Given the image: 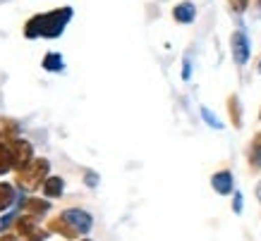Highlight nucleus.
Returning <instances> with one entry per match:
<instances>
[{"instance_id": "f257e3e1", "label": "nucleus", "mask_w": 261, "mask_h": 241, "mask_svg": "<svg viewBox=\"0 0 261 241\" xmlns=\"http://www.w3.org/2000/svg\"><path fill=\"white\" fill-rule=\"evenodd\" d=\"M74 10L70 5L65 8H56L50 12H41L34 15L29 22L24 24V39L36 41V39H60L65 32V26L70 24Z\"/></svg>"}, {"instance_id": "f03ea898", "label": "nucleus", "mask_w": 261, "mask_h": 241, "mask_svg": "<svg viewBox=\"0 0 261 241\" xmlns=\"http://www.w3.org/2000/svg\"><path fill=\"white\" fill-rule=\"evenodd\" d=\"M48 227H50L48 232L60 234L65 239H80L82 234L91 232L94 218H91V213H87V210H82V208H67L60 215L50 218Z\"/></svg>"}, {"instance_id": "7ed1b4c3", "label": "nucleus", "mask_w": 261, "mask_h": 241, "mask_svg": "<svg viewBox=\"0 0 261 241\" xmlns=\"http://www.w3.org/2000/svg\"><path fill=\"white\" fill-rule=\"evenodd\" d=\"M48 170H50V163H48L46 158H34L24 170L17 172V177H15L17 187H22L24 191H36V189L43 187V182L50 177Z\"/></svg>"}, {"instance_id": "20e7f679", "label": "nucleus", "mask_w": 261, "mask_h": 241, "mask_svg": "<svg viewBox=\"0 0 261 241\" xmlns=\"http://www.w3.org/2000/svg\"><path fill=\"white\" fill-rule=\"evenodd\" d=\"M15 229L24 241H46L48 234H50V232H46V229H41L39 218H34V215H22V218H17Z\"/></svg>"}, {"instance_id": "39448f33", "label": "nucleus", "mask_w": 261, "mask_h": 241, "mask_svg": "<svg viewBox=\"0 0 261 241\" xmlns=\"http://www.w3.org/2000/svg\"><path fill=\"white\" fill-rule=\"evenodd\" d=\"M8 148H10V153H12V160H15V170H24L27 165L34 160V146L29 143V141H24V139H12L8 141Z\"/></svg>"}, {"instance_id": "423d86ee", "label": "nucleus", "mask_w": 261, "mask_h": 241, "mask_svg": "<svg viewBox=\"0 0 261 241\" xmlns=\"http://www.w3.org/2000/svg\"><path fill=\"white\" fill-rule=\"evenodd\" d=\"M230 50H232V60L235 65H247L249 63V55H252V46H249V39H247L245 32H232L230 36Z\"/></svg>"}, {"instance_id": "0eeeda50", "label": "nucleus", "mask_w": 261, "mask_h": 241, "mask_svg": "<svg viewBox=\"0 0 261 241\" xmlns=\"http://www.w3.org/2000/svg\"><path fill=\"white\" fill-rule=\"evenodd\" d=\"M211 187H214L216 194L221 196H228V194H235V177L230 170H218L211 177Z\"/></svg>"}, {"instance_id": "6e6552de", "label": "nucleus", "mask_w": 261, "mask_h": 241, "mask_svg": "<svg viewBox=\"0 0 261 241\" xmlns=\"http://www.w3.org/2000/svg\"><path fill=\"white\" fill-rule=\"evenodd\" d=\"M173 17H175V22H180V24H192L194 22V17H197V8H194V3L182 0L180 5H175L173 8Z\"/></svg>"}, {"instance_id": "1a4fd4ad", "label": "nucleus", "mask_w": 261, "mask_h": 241, "mask_svg": "<svg viewBox=\"0 0 261 241\" xmlns=\"http://www.w3.org/2000/svg\"><path fill=\"white\" fill-rule=\"evenodd\" d=\"M41 191H43V196H46V198H60V196H63V191H65V182L60 177H48L46 182H43Z\"/></svg>"}, {"instance_id": "9d476101", "label": "nucleus", "mask_w": 261, "mask_h": 241, "mask_svg": "<svg viewBox=\"0 0 261 241\" xmlns=\"http://www.w3.org/2000/svg\"><path fill=\"white\" fill-rule=\"evenodd\" d=\"M15 201H17L15 187H12V184H5V182H0V213L10 210Z\"/></svg>"}, {"instance_id": "9b49d317", "label": "nucleus", "mask_w": 261, "mask_h": 241, "mask_svg": "<svg viewBox=\"0 0 261 241\" xmlns=\"http://www.w3.org/2000/svg\"><path fill=\"white\" fill-rule=\"evenodd\" d=\"M17 132H19V125H17L15 119H8V117L0 119V141H3V143L17 139Z\"/></svg>"}, {"instance_id": "f8f14e48", "label": "nucleus", "mask_w": 261, "mask_h": 241, "mask_svg": "<svg viewBox=\"0 0 261 241\" xmlns=\"http://www.w3.org/2000/svg\"><path fill=\"white\" fill-rule=\"evenodd\" d=\"M24 208H27V215L41 218V215H46L48 210H50V203H48V201H41V198H27Z\"/></svg>"}, {"instance_id": "ddd939ff", "label": "nucleus", "mask_w": 261, "mask_h": 241, "mask_svg": "<svg viewBox=\"0 0 261 241\" xmlns=\"http://www.w3.org/2000/svg\"><path fill=\"white\" fill-rule=\"evenodd\" d=\"M228 115H230V122L232 127H242V103H240L238 96H230L228 98Z\"/></svg>"}, {"instance_id": "4468645a", "label": "nucleus", "mask_w": 261, "mask_h": 241, "mask_svg": "<svg viewBox=\"0 0 261 241\" xmlns=\"http://www.w3.org/2000/svg\"><path fill=\"white\" fill-rule=\"evenodd\" d=\"M43 70L46 72H60L65 67V63H63V55L60 53H56V50H50V53H46V57H43Z\"/></svg>"}, {"instance_id": "2eb2a0df", "label": "nucleus", "mask_w": 261, "mask_h": 241, "mask_svg": "<svg viewBox=\"0 0 261 241\" xmlns=\"http://www.w3.org/2000/svg\"><path fill=\"white\" fill-rule=\"evenodd\" d=\"M10 170H15V160H12V153H10L8 143L0 141V174H5Z\"/></svg>"}, {"instance_id": "dca6fc26", "label": "nucleus", "mask_w": 261, "mask_h": 241, "mask_svg": "<svg viewBox=\"0 0 261 241\" xmlns=\"http://www.w3.org/2000/svg\"><path fill=\"white\" fill-rule=\"evenodd\" d=\"M247 160H249V167H252L254 172L261 170V148H259V146H254V143H252V148H249V156H247Z\"/></svg>"}, {"instance_id": "f3484780", "label": "nucleus", "mask_w": 261, "mask_h": 241, "mask_svg": "<svg viewBox=\"0 0 261 241\" xmlns=\"http://www.w3.org/2000/svg\"><path fill=\"white\" fill-rule=\"evenodd\" d=\"M201 117H204V122H206V125H208V127H214V129H221V122H218V119H216V117L214 115H211V110H208V108H201Z\"/></svg>"}, {"instance_id": "a211bd4d", "label": "nucleus", "mask_w": 261, "mask_h": 241, "mask_svg": "<svg viewBox=\"0 0 261 241\" xmlns=\"http://www.w3.org/2000/svg\"><path fill=\"white\" fill-rule=\"evenodd\" d=\"M228 5L232 12H238V15H242L247 10V5H249V0H228Z\"/></svg>"}, {"instance_id": "6ab92c4d", "label": "nucleus", "mask_w": 261, "mask_h": 241, "mask_svg": "<svg viewBox=\"0 0 261 241\" xmlns=\"http://www.w3.org/2000/svg\"><path fill=\"white\" fill-rule=\"evenodd\" d=\"M242 205H245L242 194H240V191H235V194H232V210H235V215H240V213H242Z\"/></svg>"}, {"instance_id": "aec40b11", "label": "nucleus", "mask_w": 261, "mask_h": 241, "mask_svg": "<svg viewBox=\"0 0 261 241\" xmlns=\"http://www.w3.org/2000/svg\"><path fill=\"white\" fill-rule=\"evenodd\" d=\"M84 184H87V187H91V189H94V187H98V174H96V172H91V170H89L87 174H84Z\"/></svg>"}, {"instance_id": "412c9836", "label": "nucleus", "mask_w": 261, "mask_h": 241, "mask_svg": "<svg viewBox=\"0 0 261 241\" xmlns=\"http://www.w3.org/2000/svg\"><path fill=\"white\" fill-rule=\"evenodd\" d=\"M190 77H192V63L190 60H185V65H182V79L187 81Z\"/></svg>"}, {"instance_id": "4be33fe9", "label": "nucleus", "mask_w": 261, "mask_h": 241, "mask_svg": "<svg viewBox=\"0 0 261 241\" xmlns=\"http://www.w3.org/2000/svg\"><path fill=\"white\" fill-rule=\"evenodd\" d=\"M0 241H19L15 236V234H3V236H0Z\"/></svg>"}, {"instance_id": "5701e85b", "label": "nucleus", "mask_w": 261, "mask_h": 241, "mask_svg": "<svg viewBox=\"0 0 261 241\" xmlns=\"http://www.w3.org/2000/svg\"><path fill=\"white\" fill-rule=\"evenodd\" d=\"M254 194H256V201L261 203V179H259V184H256V189H254Z\"/></svg>"}, {"instance_id": "b1692460", "label": "nucleus", "mask_w": 261, "mask_h": 241, "mask_svg": "<svg viewBox=\"0 0 261 241\" xmlns=\"http://www.w3.org/2000/svg\"><path fill=\"white\" fill-rule=\"evenodd\" d=\"M252 143H254V146H259V148H261V132L256 134V136H254V141H252Z\"/></svg>"}, {"instance_id": "393cba45", "label": "nucleus", "mask_w": 261, "mask_h": 241, "mask_svg": "<svg viewBox=\"0 0 261 241\" xmlns=\"http://www.w3.org/2000/svg\"><path fill=\"white\" fill-rule=\"evenodd\" d=\"M80 241H91V239H80Z\"/></svg>"}, {"instance_id": "a878e982", "label": "nucleus", "mask_w": 261, "mask_h": 241, "mask_svg": "<svg viewBox=\"0 0 261 241\" xmlns=\"http://www.w3.org/2000/svg\"><path fill=\"white\" fill-rule=\"evenodd\" d=\"M259 74H261V63H259Z\"/></svg>"}, {"instance_id": "bb28decb", "label": "nucleus", "mask_w": 261, "mask_h": 241, "mask_svg": "<svg viewBox=\"0 0 261 241\" xmlns=\"http://www.w3.org/2000/svg\"><path fill=\"white\" fill-rule=\"evenodd\" d=\"M0 229H3V227H0Z\"/></svg>"}]
</instances>
